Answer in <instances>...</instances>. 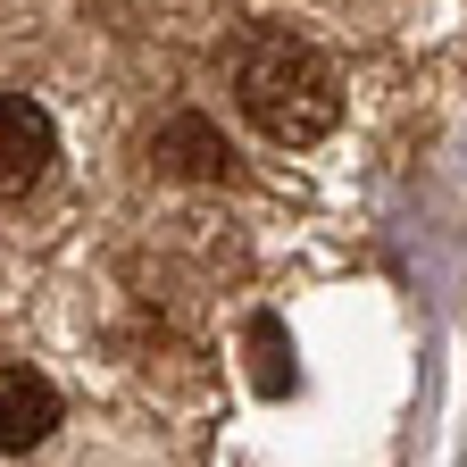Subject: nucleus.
<instances>
[{"label": "nucleus", "mask_w": 467, "mask_h": 467, "mask_svg": "<svg viewBox=\"0 0 467 467\" xmlns=\"http://www.w3.org/2000/svg\"><path fill=\"white\" fill-rule=\"evenodd\" d=\"M234 92H243V109L259 117V134L275 142H317L334 117H342V76L334 58L301 34H259L243 76H234Z\"/></svg>", "instance_id": "obj_1"}, {"label": "nucleus", "mask_w": 467, "mask_h": 467, "mask_svg": "<svg viewBox=\"0 0 467 467\" xmlns=\"http://www.w3.org/2000/svg\"><path fill=\"white\" fill-rule=\"evenodd\" d=\"M42 167H50V117L26 92H0V201H9V192H34Z\"/></svg>", "instance_id": "obj_2"}, {"label": "nucleus", "mask_w": 467, "mask_h": 467, "mask_svg": "<svg viewBox=\"0 0 467 467\" xmlns=\"http://www.w3.org/2000/svg\"><path fill=\"white\" fill-rule=\"evenodd\" d=\"M50 426H58V392H50V376L26 368V359H9V368H0V451H34Z\"/></svg>", "instance_id": "obj_3"}, {"label": "nucleus", "mask_w": 467, "mask_h": 467, "mask_svg": "<svg viewBox=\"0 0 467 467\" xmlns=\"http://www.w3.org/2000/svg\"><path fill=\"white\" fill-rule=\"evenodd\" d=\"M150 159H159L167 175H192V184H217V175H234V150H225V134L209 126V117H167L159 142H150Z\"/></svg>", "instance_id": "obj_4"}, {"label": "nucleus", "mask_w": 467, "mask_h": 467, "mask_svg": "<svg viewBox=\"0 0 467 467\" xmlns=\"http://www.w3.org/2000/svg\"><path fill=\"white\" fill-rule=\"evenodd\" d=\"M251 384L259 392H292V342L275 317H251Z\"/></svg>", "instance_id": "obj_5"}]
</instances>
